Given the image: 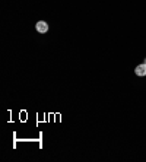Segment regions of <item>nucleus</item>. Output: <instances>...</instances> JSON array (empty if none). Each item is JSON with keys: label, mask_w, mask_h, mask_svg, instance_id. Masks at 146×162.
Instances as JSON below:
<instances>
[{"label": "nucleus", "mask_w": 146, "mask_h": 162, "mask_svg": "<svg viewBox=\"0 0 146 162\" xmlns=\"http://www.w3.org/2000/svg\"><path fill=\"white\" fill-rule=\"evenodd\" d=\"M145 64H146V59H145Z\"/></svg>", "instance_id": "7ed1b4c3"}, {"label": "nucleus", "mask_w": 146, "mask_h": 162, "mask_svg": "<svg viewBox=\"0 0 146 162\" xmlns=\"http://www.w3.org/2000/svg\"><path fill=\"white\" fill-rule=\"evenodd\" d=\"M134 73H136L137 76H146V64H145V63L139 64V66L134 69Z\"/></svg>", "instance_id": "f03ea898"}, {"label": "nucleus", "mask_w": 146, "mask_h": 162, "mask_svg": "<svg viewBox=\"0 0 146 162\" xmlns=\"http://www.w3.org/2000/svg\"><path fill=\"white\" fill-rule=\"evenodd\" d=\"M35 29L40 32V34H45L48 31V24L45 20H38L37 24H35Z\"/></svg>", "instance_id": "f257e3e1"}]
</instances>
